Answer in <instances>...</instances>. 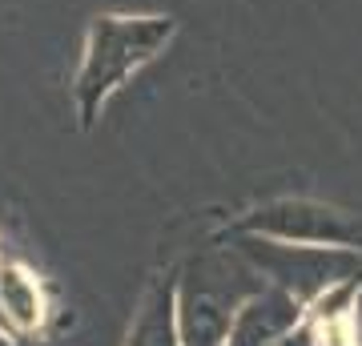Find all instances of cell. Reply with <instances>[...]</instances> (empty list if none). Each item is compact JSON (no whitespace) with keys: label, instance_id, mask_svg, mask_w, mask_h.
Instances as JSON below:
<instances>
[{"label":"cell","instance_id":"11","mask_svg":"<svg viewBox=\"0 0 362 346\" xmlns=\"http://www.w3.org/2000/svg\"><path fill=\"white\" fill-rule=\"evenodd\" d=\"M0 334H13V326H8V314H4V302H0Z\"/></svg>","mask_w":362,"mask_h":346},{"label":"cell","instance_id":"3","mask_svg":"<svg viewBox=\"0 0 362 346\" xmlns=\"http://www.w3.org/2000/svg\"><path fill=\"white\" fill-rule=\"evenodd\" d=\"M258 294V290H254ZM246 290L238 294L226 274L221 258H202L185 270L177 282V326L181 346H226L238 318V306L246 302Z\"/></svg>","mask_w":362,"mask_h":346},{"label":"cell","instance_id":"2","mask_svg":"<svg viewBox=\"0 0 362 346\" xmlns=\"http://www.w3.org/2000/svg\"><path fill=\"white\" fill-rule=\"evenodd\" d=\"M242 258L258 270L270 286H282L294 298L310 302L322 294L326 286L362 278V254L350 246H306V242H282V238H266V233H250L242 238Z\"/></svg>","mask_w":362,"mask_h":346},{"label":"cell","instance_id":"8","mask_svg":"<svg viewBox=\"0 0 362 346\" xmlns=\"http://www.w3.org/2000/svg\"><path fill=\"white\" fill-rule=\"evenodd\" d=\"M358 286L362 278H346V282H334L326 286L322 294H314L306 302V318L314 326H334V322H346L350 318V306H354V298H358Z\"/></svg>","mask_w":362,"mask_h":346},{"label":"cell","instance_id":"1","mask_svg":"<svg viewBox=\"0 0 362 346\" xmlns=\"http://www.w3.org/2000/svg\"><path fill=\"white\" fill-rule=\"evenodd\" d=\"M173 28H177L173 16H97L93 21L77 85H73L85 125L141 64H149L173 40Z\"/></svg>","mask_w":362,"mask_h":346},{"label":"cell","instance_id":"9","mask_svg":"<svg viewBox=\"0 0 362 346\" xmlns=\"http://www.w3.org/2000/svg\"><path fill=\"white\" fill-rule=\"evenodd\" d=\"M270 346H318V326L306 318V322H298L294 330H286L282 338H278V342H270Z\"/></svg>","mask_w":362,"mask_h":346},{"label":"cell","instance_id":"7","mask_svg":"<svg viewBox=\"0 0 362 346\" xmlns=\"http://www.w3.org/2000/svg\"><path fill=\"white\" fill-rule=\"evenodd\" d=\"M133 346H181V326H177V290L157 286L145 310L137 314L133 326Z\"/></svg>","mask_w":362,"mask_h":346},{"label":"cell","instance_id":"5","mask_svg":"<svg viewBox=\"0 0 362 346\" xmlns=\"http://www.w3.org/2000/svg\"><path fill=\"white\" fill-rule=\"evenodd\" d=\"M298 322H306V302L294 298L282 286H262L258 294H250L238 306L230 342L226 346H270L286 330H294Z\"/></svg>","mask_w":362,"mask_h":346},{"label":"cell","instance_id":"10","mask_svg":"<svg viewBox=\"0 0 362 346\" xmlns=\"http://www.w3.org/2000/svg\"><path fill=\"white\" fill-rule=\"evenodd\" d=\"M318 346H354L346 322H334V326H318Z\"/></svg>","mask_w":362,"mask_h":346},{"label":"cell","instance_id":"6","mask_svg":"<svg viewBox=\"0 0 362 346\" xmlns=\"http://www.w3.org/2000/svg\"><path fill=\"white\" fill-rule=\"evenodd\" d=\"M0 302H4V314H8L13 334H33L49 318L45 286L25 266H0Z\"/></svg>","mask_w":362,"mask_h":346},{"label":"cell","instance_id":"4","mask_svg":"<svg viewBox=\"0 0 362 346\" xmlns=\"http://www.w3.org/2000/svg\"><path fill=\"white\" fill-rule=\"evenodd\" d=\"M250 233H266V238H282V242H306V246H350L362 250V230L338 209L318 202H274L258 209L246 221Z\"/></svg>","mask_w":362,"mask_h":346}]
</instances>
